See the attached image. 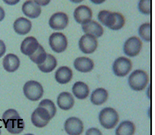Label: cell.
I'll use <instances>...</instances> for the list:
<instances>
[{"instance_id": "1", "label": "cell", "mask_w": 155, "mask_h": 135, "mask_svg": "<svg viewBox=\"0 0 155 135\" xmlns=\"http://www.w3.org/2000/svg\"><path fill=\"white\" fill-rule=\"evenodd\" d=\"M98 20L104 26L113 31H118L123 28L126 23L125 18L121 13L111 12L103 10L98 14Z\"/></svg>"}, {"instance_id": "2", "label": "cell", "mask_w": 155, "mask_h": 135, "mask_svg": "<svg viewBox=\"0 0 155 135\" xmlns=\"http://www.w3.org/2000/svg\"><path fill=\"white\" fill-rule=\"evenodd\" d=\"M119 115L113 108H105L99 114V121L102 127L106 129H112L119 122Z\"/></svg>"}, {"instance_id": "3", "label": "cell", "mask_w": 155, "mask_h": 135, "mask_svg": "<svg viewBox=\"0 0 155 135\" xmlns=\"http://www.w3.org/2000/svg\"><path fill=\"white\" fill-rule=\"evenodd\" d=\"M148 80V76L146 72L141 70H136L129 76L128 82L132 89L141 91L147 85Z\"/></svg>"}, {"instance_id": "4", "label": "cell", "mask_w": 155, "mask_h": 135, "mask_svg": "<svg viewBox=\"0 0 155 135\" xmlns=\"http://www.w3.org/2000/svg\"><path fill=\"white\" fill-rule=\"evenodd\" d=\"M23 92L25 97L31 101H38L44 95V88L39 82L30 80L25 84Z\"/></svg>"}, {"instance_id": "5", "label": "cell", "mask_w": 155, "mask_h": 135, "mask_svg": "<svg viewBox=\"0 0 155 135\" xmlns=\"http://www.w3.org/2000/svg\"><path fill=\"white\" fill-rule=\"evenodd\" d=\"M49 43L53 51L59 54L66 50L68 47V40L62 33L54 32L49 38Z\"/></svg>"}, {"instance_id": "6", "label": "cell", "mask_w": 155, "mask_h": 135, "mask_svg": "<svg viewBox=\"0 0 155 135\" xmlns=\"http://www.w3.org/2000/svg\"><path fill=\"white\" fill-rule=\"evenodd\" d=\"M132 61L127 57H120L114 61L113 64V71L116 76L123 77L130 73L132 70Z\"/></svg>"}, {"instance_id": "7", "label": "cell", "mask_w": 155, "mask_h": 135, "mask_svg": "<svg viewBox=\"0 0 155 135\" xmlns=\"http://www.w3.org/2000/svg\"><path fill=\"white\" fill-rule=\"evenodd\" d=\"M52 119L50 113L42 107H39L31 115V122L37 127H44Z\"/></svg>"}, {"instance_id": "8", "label": "cell", "mask_w": 155, "mask_h": 135, "mask_svg": "<svg viewBox=\"0 0 155 135\" xmlns=\"http://www.w3.org/2000/svg\"><path fill=\"white\" fill-rule=\"evenodd\" d=\"M142 48V42L138 37H132L126 40L123 46L124 54L128 57H136Z\"/></svg>"}, {"instance_id": "9", "label": "cell", "mask_w": 155, "mask_h": 135, "mask_svg": "<svg viewBox=\"0 0 155 135\" xmlns=\"http://www.w3.org/2000/svg\"><path fill=\"white\" fill-rule=\"evenodd\" d=\"M98 42L96 37L89 34H84L80 38L78 45L81 52L86 54H93L97 47Z\"/></svg>"}, {"instance_id": "10", "label": "cell", "mask_w": 155, "mask_h": 135, "mask_svg": "<svg viewBox=\"0 0 155 135\" xmlns=\"http://www.w3.org/2000/svg\"><path fill=\"white\" fill-rule=\"evenodd\" d=\"M65 130L68 135H81L84 131V124L81 119L76 117H71L65 121Z\"/></svg>"}, {"instance_id": "11", "label": "cell", "mask_w": 155, "mask_h": 135, "mask_svg": "<svg viewBox=\"0 0 155 135\" xmlns=\"http://www.w3.org/2000/svg\"><path fill=\"white\" fill-rule=\"evenodd\" d=\"M68 25V17L64 12L54 13L49 20V25L55 31L65 29Z\"/></svg>"}, {"instance_id": "12", "label": "cell", "mask_w": 155, "mask_h": 135, "mask_svg": "<svg viewBox=\"0 0 155 135\" xmlns=\"http://www.w3.org/2000/svg\"><path fill=\"white\" fill-rule=\"evenodd\" d=\"M92 11L87 5H79L74 9V19L81 25L90 22L92 19Z\"/></svg>"}, {"instance_id": "13", "label": "cell", "mask_w": 155, "mask_h": 135, "mask_svg": "<svg viewBox=\"0 0 155 135\" xmlns=\"http://www.w3.org/2000/svg\"><path fill=\"white\" fill-rule=\"evenodd\" d=\"M22 12L30 19H37L41 16V8L33 0H28L22 5Z\"/></svg>"}, {"instance_id": "14", "label": "cell", "mask_w": 155, "mask_h": 135, "mask_svg": "<svg viewBox=\"0 0 155 135\" xmlns=\"http://www.w3.org/2000/svg\"><path fill=\"white\" fill-rule=\"evenodd\" d=\"M40 43L34 37H28L21 44V51L23 54L30 57L38 49Z\"/></svg>"}, {"instance_id": "15", "label": "cell", "mask_w": 155, "mask_h": 135, "mask_svg": "<svg viewBox=\"0 0 155 135\" xmlns=\"http://www.w3.org/2000/svg\"><path fill=\"white\" fill-rule=\"evenodd\" d=\"M81 28H82L83 32L85 33V34H89L96 38L101 37L104 34L103 27L95 21L91 20L90 22L81 25Z\"/></svg>"}, {"instance_id": "16", "label": "cell", "mask_w": 155, "mask_h": 135, "mask_svg": "<svg viewBox=\"0 0 155 135\" xmlns=\"http://www.w3.org/2000/svg\"><path fill=\"white\" fill-rule=\"evenodd\" d=\"M74 67L76 70L81 73H88L94 67V64L91 59L86 57H80L74 60Z\"/></svg>"}, {"instance_id": "17", "label": "cell", "mask_w": 155, "mask_h": 135, "mask_svg": "<svg viewBox=\"0 0 155 135\" xmlns=\"http://www.w3.org/2000/svg\"><path fill=\"white\" fill-rule=\"evenodd\" d=\"M6 130L12 134H18L21 133L25 127V121L21 118H12L4 122Z\"/></svg>"}, {"instance_id": "18", "label": "cell", "mask_w": 155, "mask_h": 135, "mask_svg": "<svg viewBox=\"0 0 155 135\" xmlns=\"http://www.w3.org/2000/svg\"><path fill=\"white\" fill-rule=\"evenodd\" d=\"M32 23L26 18L21 17L16 19L13 25V28L17 34L20 35H25L31 31Z\"/></svg>"}, {"instance_id": "19", "label": "cell", "mask_w": 155, "mask_h": 135, "mask_svg": "<svg viewBox=\"0 0 155 135\" xmlns=\"http://www.w3.org/2000/svg\"><path fill=\"white\" fill-rule=\"evenodd\" d=\"M2 66L5 71L8 73H13L20 67V60L15 54H8L4 57Z\"/></svg>"}, {"instance_id": "20", "label": "cell", "mask_w": 155, "mask_h": 135, "mask_svg": "<svg viewBox=\"0 0 155 135\" xmlns=\"http://www.w3.org/2000/svg\"><path fill=\"white\" fill-rule=\"evenodd\" d=\"M57 105L62 110H69L74 105V97L69 92H61L57 97Z\"/></svg>"}, {"instance_id": "21", "label": "cell", "mask_w": 155, "mask_h": 135, "mask_svg": "<svg viewBox=\"0 0 155 135\" xmlns=\"http://www.w3.org/2000/svg\"><path fill=\"white\" fill-rule=\"evenodd\" d=\"M72 92L76 99L82 100L87 98L90 90H89V87L87 86V84L84 83V82L78 81L73 85Z\"/></svg>"}, {"instance_id": "22", "label": "cell", "mask_w": 155, "mask_h": 135, "mask_svg": "<svg viewBox=\"0 0 155 135\" xmlns=\"http://www.w3.org/2000/svg\"><path fill=\"white\" fill-rule=\"evenodd\" d=\"M72 70L68 67H61L55 73V79L60 84H66L72 78Z\"/></svg>"}, {"instance_id": "23", "label": "cell", "mask_w": 155, "mask_h": 135, "mask_svg": "<svg viewBox=\"0 0 155 135\" xmlns=\"http://www.w3.org/2000/svg\"><path fill=\"white\" fill-rule=\"evenodd\" d=\"M108 99V92L104 88H98L92 92L91 101L95 106H101L107 102Z\"/></svg>"}, {"instance_id": "24", "label": "cell", "mask_w": 155, "mask_h": 135, "mask_svg": "<svg viewBox=\"0 0 155 135\" xmlns=\"http://www.w3.org/2000/svg\"><path fill=\"white\" fill-rule=\"evenodd\" d=\"M135 125L129 121H124L120 123L116 129V135H134Z\"/></svg>"}, {"instance_id": "25", "label": "cell", "mask_w": 155, "mask_h": 135, "mask_svg": "<svg viewBox=\"0 0 155 135\" xmlns=\"http://www.w3.org/2000/svg\"><path fill=\"white\" fill-rule=\"evenodd\" d=\"M38 68L41 72L45 73H48L55 70L57 66V61L56 57L51 54H47V59L43 64H39Z\"/></svg>"}, {"instance_id": "26", "label": "cell", "mask_w": 155, "mask_h": 135, "mask_svg": "<svg viewBox=\"0 0 155 135\" xmlns=\"http://www.w3.org/2000/svg\"><path fill=\"white\" fill-rule=\"evenodd\" d=\"M47 54L46 53L45 50H44V47L40 45L37 50L32 55L29 57L30 59L31 60L32 62H34V64H41L46 61L47 59Z\"/></svg>"}, {"instance_id": "27", "label": "cell", "mask_w": 155, "mask_h": 135, "mask_svg": "<svg viewBox=\"0 0 155 135\" xmlns=\"http://www.w3.org/2000/svg\"><path fill=\"white\" fill-rule=\"evenodd\" d=\"M138 34L144 41L150 42L151 40V25L150 23H144L139 27Z\"/></svg>"}, {"instance_id": "28", "label": "cell", "mask_w": 155, "mask_h": 135, "mask_svg": "<svg viewBox=\"0 0 155 135\" xmlns=\"http://www.w3.org/2000/svg\"><path fill=\"white\" fill-rule=\"evenodd\" d=\"M39 107H42L45 109L50 113V116L53 118L56 114V107L53 101L50 99H44L40 102Z\"/></svg>"}, {"instance_id": "29", "label": "cell", "mask_w": 155, "mask_h": 135, "mask_svg": "<svg viewBox=\"0 0 155 135\" xmlns=\"http://www.w3.org/2000/svg\"><path fill=\"white\" fill-rule=\"evenodd\" d=\"M138 10L144 15H150L151 13V0H140Z\"/></svg>"}, {"instance_id": "30", "label": "cell", "mask_w": 155, "mask_h": 135, "mask_svg": "<svg viewBox=\"0 0 155 135\" xmlns=\"http://www.w3.org/2000/svg\"><path fill=\"white\" fill-rule=\"evenodd\" d=\"M20 118V115L18 113L17 111L15 110V109H8L7 111H5V112L2 115V121L3 122L8 121L9 119H12V118Z\"/></svg>"}, {"instance_id": "31", "label": "cell", "mask_w": 155, "mask_h": 135, "mask_svg": "<svg viewBox=\"0 0 155 135\" xmlns=\"http://www.w3.org/2000/svg\"><path fill=\"white\" fill-rule=\"evenodd\" d=\"M85 135H102V132L99 129L95 128V127H91V128L87 129Z\"/></svg>"}, {"instance_id": "32", "label": "cell", "mask_w": 155, "mask_h": 135, "mask_svg": "<svg viewBox=\"0 0 155 135\" xmlns=\"http://www.w3.org/2000/svg\"><path fill=\"white\" fill-rule=\"evenodd\" d=\"M5 51H6V47H5V43L2 40H0V57L4 56Z\"/></svg>"}, {"instance_id": "33", "label": "cell", "mask_w": 155, "mask_h": 135, "mask_svg": "<svg viewBox=\"0 0 155 135\" xmlns=\"http://www.w3.org/2000/svg\"><path fill=\"white\" fill-rule=\"evenodd\" d=\"M51 0H34V2L40 6H46L50 2Z\"/></svg>"}, {"instance_id": "34", "label": "cell", "mask_w": 155, "mask_h": 135, "mask_svg": "<svg viewBox=\"0 0 155 135\" xmlns=\"http://www.w3.org/2000/svg\"><path fill=\"white\" fill-rule=\"evenodd\" d=\"M2 1L8 5H15L18 3L21 0H2Z\"/></svg>"}, {"instance_id": "35", "label": "cell", "mask_w": 155, "mask_h": 135, "mask_svg": "<svg viewBox=\"0 0 155 135\" xmlns=\"http://www.w3.org/2000/svg\"><path fill=\"white\" fill-rule=\"evenodd\" d=\"M5 10L3 9L2 7L0 6V22H2V21L5 19Z\"/></svg>"}, {"instance_id": "36", "label": "cell", "mask_w": 155, "mask_h": 135, "mask_svg": "<svg viewBox=\"0 0 155 135\" xmlns=\"http://www.w3.org/2000/svg\"><path fill=\"white\" fill-rule=\"evenodd\" d=\"M91 2H93L94 4H96V5H100V4H102L105 2L106 0H91Z\"/></svg>"}, {"instance_id": "37", "label": "cell", "mask_w": 155, "mask_h": 135, "mask_svg": "<svg viewBox=\"0 0 155 135\" xmlns=\"http://www.w3.org/2000/svg\"><path fill=\"white\" fill-rule=\"evenodd\" d=\"M69 1H71L73 3H80V2H81L84 0H69Z\"/></svg>"}, {"instance_id": "38", "label": "cell", "mask_w": 155, "mask_h": 135, "mask_svg": "<svg viewBox=\"0 0 155 135\" xmlns=\"http://www.w3.org/2000/svg\"><path fill=\"white\" fill-rule=\"evenodd\" d=\"M25 135H34V134H32V133H27V134H25Z\"/></svg>"}, {"instance_id": "39", "label": "cell", "mask_w": 155, "mask_h": 135, "mask_svg": "<svg viewBox=\"0 0 155 135\" xmlns=\"http://www.w3.org/2000/svg\"><path fill=\"white\" fill-rule=\"evenodd\" d=\"M0 135H1V129H0Z\"/></svg>"}]
</instances>
